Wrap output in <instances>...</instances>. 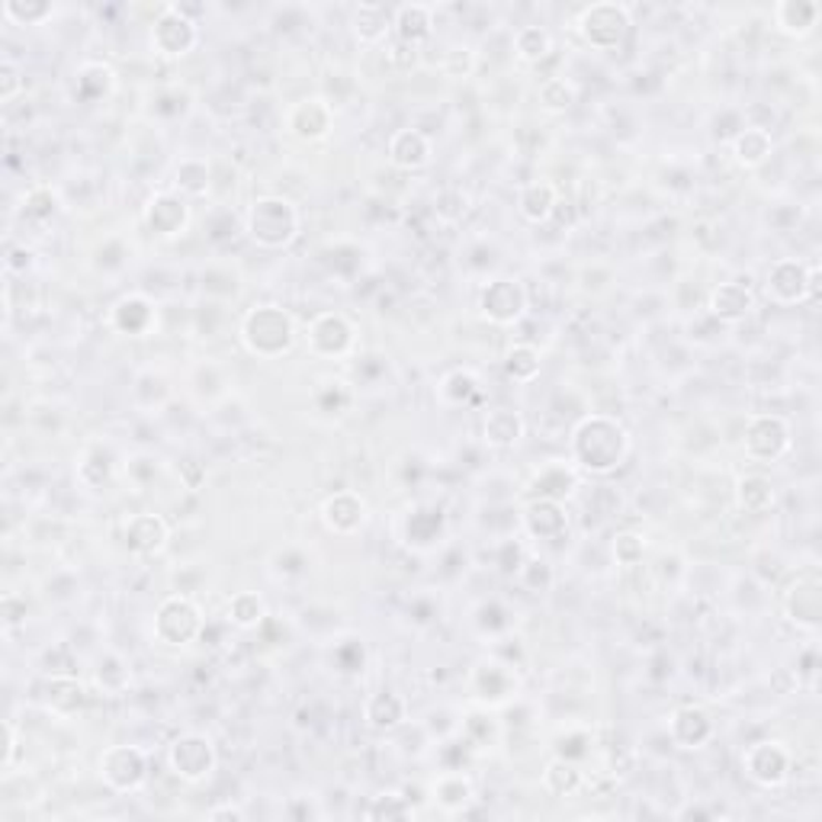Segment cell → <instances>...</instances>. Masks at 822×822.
Instances as JSON below:
<instances>
[{
  "label": "cell",
  "mask_w": 822,
  "mask_h": 822,
  "mask_svg": "<svg viewBox=\"0 0 822 822\" xmlns=\"http://www.w3.org/2000/svg\"><path fill=\"white\" fill-rule=\"evenodd\" d=\"M629 430L614 415H585L569 437L572 466L589 476H614L629 460Z\"/></svg>",
  "instance_id": "1"
},
{
  "label": "cell",
  "mask_w": 822,
  "mask_h": 822,
  "mask_svg": "<svg viewBox=\"0 0 822 822\" xmlns=\"http://www.w3.org/2000/svg\"><path fill=\"white\" fill-rule=\"evenodd\" d=\"M238 341L258 361H280V357L296 351L299 325L283 305L261 302L241 315Z\"/></svg>",
  "instance_id": "2"
},
{
  "label": "cell",
  "mask_w": 822,
  "mask_h": 822,
  "mask_svg": "<svg viewBox=\"0 0 822 822\" xmlns=\"http://www.w3.org/2000/svg\"><path fill=\"white\" fill-rule=\"evenodd\" d=\"M244 235L263 251H287L302 235V212L293 199L280 194L258 197L244 212Z\"/></svg>",
  "instance_id": "3"
},
{
  "label": "cell",
  "mask_w": 822,
  "mask_h": 822,
  "mask_svg": "<svg viewBox=\"0 0 822 822\" xmlns=\"http://www.w3.org/2000/svg\"><path fill=\"white\" fill-rule=\"evenodd\" d=\"M822 270L820 263H807L800 258H778L764 270V296L774 305H803L820 296Z\"/></svg>",
  "instance_id": "4"
},
{
  "label": "cell",
  "mask_w": 822,
  "mask_h": 822,
  "mask_svg": "<svg viewBox=\"0 0 822 822\" xmlns=\"http://www.w3.org/2000/svg\"><path fill=\"white\" fill-rule=\"evenodd\" d=\"M152 633H155V643H162L167 649H184L206 633V617L190 594H167L155 611Z\"/></svg>",
  "instance_id": "5"
},
{
  "label": "cell",
  "mask_w": 822,
  "mask_h": 822,
  "mask_svg": "<svg viewBox=\"0 0 822 822\" xmlns=\"http://www.w3.org/2000/svg\"><path fill=\"white\" fill-rule=\"evenodd\" d=\"M152 52L158 59L167 62H180L187 55H194V49L199 45V23L194 20V13L184 10V3H165L152 23Z\"/></svg>",
  "instance_id": "6"
},
{
  "label": "cell",
  "mask_w": 822,
  "mask_h": 822,
  "mask_svg": "<svg viewBox=\"0 0 822 822\" xmlns=\"http://www.w3.org/2000/svg\"><path fill=\"white\" fill-rule=\"evenodd\" d=\"M629 27H633V13L626 3H617V0H597V3L582 7L579 13V35L594 52L621 49L629 35Z\"/></svg>",
  "instance_id": "7"
},
{
  "label": "cell",
  "mask_w": 822,
  "mask_h": 822,
  "mask_svg": "<svg viewBox=\"0 0 822 822\" xmlns=\"http://www.w3.org/2000/svg\"><path fill=\"white\" fill-rule=\"evenodd\" d=\"M167 768L184 784H206L219 768L216 742L206 732H180V736H174L170 746H167Z\"/></svg>",
  "instance_id": "8"
},
{
  "label": "cell",
  "mask_w": 822,
  "mask_h": 822,
  "mask_svg": "<svg viewBox=\"0 0 822 822\" xmlns=\"http://www.w3.org/2000/svg\"><path fill=\"white\" fill-rule=\"evenodd\" d=\"M527 309H530V296L518 277H495L479 290V315L495 329L521 325Z\"/></svg>",
  "instance_id": "9"
},
{
  "label": "cell",
  "mask_w": 822,
  "mask_h": 822,
  "mask_svg": "<svg viewBox=\"0 0 822 822\" xmlns=\"http://www.w3.org/2000/svg\"><path fill=\"white\" fill-rule=\"evenodd\" d=\"M742 774L761 790L784 788L793 774V752L781 739H758L742 752Z\"/></svg>",
  "instance_id": "10"
},
{
  "label": "cell",
  "mask_w": 822,
  "mask_h": 822,
  "mask_svg": "<svg viewBox=\"0 0 822 822\" xmlns=\"http://www.w3.org/2000/svg\"><path fill=\"white\" fill-rule=\"evenodd\" d=\"M97 768L100 781L113 793H138L148 784V774H152V761L145 756V749L126 746V742L103 749Z\"/></svg>",
  "instance_id": "11"
},
{
  "label": "cell",
  "mask_w": 822,
  "mask_h": 822,
  "mask_svg": "<svg viewBox=\"0 0 822 822\" xmlns=\"http://www.w3.org/2000/svg\"><path fill=\"white\" fill-rule=\"evenodd\" d=\"M305 341H309L312 357L341 361V357L354 354V347H357V325L344 312H319L305 329Z\"/></svg>",
  "instance_id": "12"
},
{
  "label": "cell",
  "mask_w": 822,
  "mask_h": 822,
  "mask_svg": "<svg viewBox=\"0 0 822 822\" xmlns=\"http://www.w3.org/2000/svg\"><path fill=\"white\" fill-rule=\"evenodd\" d=\"M746 457L756 462H778L784 460L793 447V428L784 415H752L746 422V437H742Z\"/></svg>",
  "instance_id": "13"
},
{
  "label": "cell",
  "mask_w": 822,
  "mask_h": 822,
  "mask_svg": "<svg viewBox=\"0 0 822 822\" xmlns=\"http://www.w3.org/2000/svg\"><path fill=\"white\" fill-rule=\"evenodd\" d=\"M781 611H784L788 624L810 629V633L820 629L822 579L816 569H803V572H797V579H790V585L781 592Z\"/></svg>",
  "instance_id": "14"
},
{
  "label": "cell",
  "mask_w": 822,
  "mask_h": 822,
  "mask_svg": "<svg viewBox=\"0 0 822 822\" xmlns=\"http://www.w3.org/2000/svg\"><path fill=\"white\" fill-rule=\"evenodd\" d=\"M283 123H287V132L299 142H322L334 129V103L329 97H319V94L302 97L287 110Z\"/></svg>",
  "instance_id": "15"
},
{
  "label": "cell",
  "mask_w": 822,
  "mask_h": 822,
  "mask_svg": "<svg viewBox=\"0 0 822 822\" xmlns=\"http://www.w3.org/2000/svg\"><path fill=\"white\" fill-rule=\"evenodd\" d=\"M758 296L749 280H726L717 283L707 296V312L720 325H739L756 312Z\"/></svg>",
  "instance_id": "16"
},
{
  "label": "cell",
  "mask_w": 822,
  "mask_h": 822,
  "mask_svg": "<svg viewBox=\"0 0 822 822\" xmlns=\"http://www.w3.org/2000/svg\"><path fill=\"white\" fill-rule=\"evenodd\" d=\"M319 518H322L325 530L334 533V537H357L363 527L370 524V508H366L363 495L341 489V492H331L322 501Z\"/></svg>",
  "instance_id": "17"
},
{
  "label": "cell",
  "mask_w": 822,
  "mask_h": 822,
  "mask_svg": "<svg viewBox=\"0 0 822 822\" xmlns=\"http://www.w3.org/2000/svg\"><path fill=\"white\" fill-rule=\"evenodd\" d=\"M145 229L158 238H177L190 226V199H184L174 190H158L155 197L145 202Z\"/></svg>",
  "instance_id": "18"
},
{
  "label": "cell",
  "mask_w": 822,
  "mask_h": 822,
  "mask_svg": "<svg viewBox=\"0 0 822 822\" xmlns=\"http://www.w3.org/2000/svg\"><path fill=\"white\" fill-rule=\"evenodd\" d=\"M714 736H717V724L700 704H681L668 717V739L685 752H697V749L710 746Z\"/></svg>",
  "instance_id": "19"
},
{
  "label": "cell",
  "mask_w": 822,
  "mask_h": 822,
  "mask_svg": "<svg viewBox=\"0 0 822 822\" xmlns=\"http://www.w3.org/2000/svg\"><path fill=\"white\" fill-rule=\"evenodd\" d=\"M110 329L123 337H145L158 329V305L145 293H126L110 309Z\"/></svg>",
  "instance_id": "20"
},
{
  "label": "cell",
  "mask_w": 822,
  "mask_h": 822,
  "mask_svg": "<svg viewBox=\"0 0 822 822\" xmlns=\"http://www.w3.org/2000/svg\"><path fill=\"white\" fill-rule=\"evenodd\" d=\"M521 524H524L527 537L540 543H556L569 533V511L562 501H553V498H530L521 511Z\"/></svg>",
  "instance_id": "21"
},
{
  "label": "cell",
  "mask_w": 822,
  "mask_h": 822,
  "mask_svg": "<svg viewBox=\"0 0 822 822\" xmlns=\"http://www.w3.org/2000/svg\"><path fill=\"white\" fill-rule=\"evenodd\" d=\"M386 155H389V165H393L395 170L418 174V170H425V167L430 165V158H434V142H430L428 132L398 129L389 135Z\"/></svg>",
  "instance_id": "22"
},
{
  "label": "cell",
  "mask_w": 822,
  "mask_h": 822,
  "mask_svg": "<svg viewBox=\"0 0 822 822\" xmlns=\"http://www.w3.org/2000/svg\"><path fill=\"white\" fill-rule=\"evenodd\" d=\"M123 540L138 556H158L170 540V524L155 511H138L123 527Z\"/></svg>",
  "instance_id": "23"
},
{
  "label": "cell",
  "mask_w": 822,
  "mask_h": 822,
  "mask_svg": "<svg viewBox=\"0 0 822 822\" xmlns=\"http://www.w3.org/2000/svg\"><path fill=\"white\" fill-rule=\"evenodd\" d=\"M361 717L366 729H373L379 736H393V732H398L402 726L408 724V700L402 694L389 691V688L370 694L363 700Z\"/></svg>",
  "instance_id": "24"
},
{
  "label": "cell",
  "mask_w": 822,
  "mask_h": 822,
  "mask_svg": "<svg viewBox=\"0 0 822 822\" xmlns=\"http://www.w3.org/2000/svg\"><path fill=\"white\" fill-rule=\"evenodd\" d=\"M434 35V7L430 3H398L393 10V39L422 49Z\"/></svg>",
  "instance_id": "25"
},
{
  "label": "cell",
  "mask_w": 822,
  "mask_h": 822,
  "mask_svg": "<svg viewBox=\"0 0 822 822\" xmlns=\"http://www.w3.org/2000/svg\"><path fill=\"white\" fill-rule=\"evenodd\" d=\"M774 27L781 30L790 39H807L820 27L822 20V7L820 0H778L774 10Z\"/></svg>",
  "instance_id": "26"
},
{
  "label": "cell",
  "mask_w": 822,
  "mask_h": 822,
  "mask_svg": "<svg viewBox=\"0 0 822 822\" xmlns=\"http://www.w3.org/2000/svg\"><path fill=\"white\" fill-rule=\"evenodd\" d=\"M472 691L479 694L486 704H504L518 691V678H514L511 665H504L498 658H486L472 672Z\"/></svg>",
  "instance_id": "27"
},
{
  "label": "cell",
  "mask_w": 822,
  "mask_h": 822,
  "mask_svg": "<svg viewBox=\"0 0 822 822\" xmlns=\"http://www.w3.org/2000/svg\"><path fill=\"white\" fill-rule=\"evenodd\" d=\"M560 209V190L550 180H530L518 194V216L527 226H547Z\"/></svg>",
  "instance_id": "28"
},
{
  "label": "cell",
  "mask_w": 822,
  "mask_h": 822,
  "mask_svg": "<svg viewBox=\"0 0 822 822\" xmlns=\"http://www.w3.org/2000/svg\"><path fill=\"white\" fill-rule=\"evenodd\" d=\"M430 797H434V803H437L444 813L454 816V813H466V810L472 807V800H476V784H472V778L462 774V771H444V774L434 778Z\"/></svg>",
  "instance_id": "29"
},
{
  "label": "cell",
  "mask_w": 822,
  "mask_h": 822,
  "mask_svg": "<svg viewBox=\"0 0 822 822\" xmlns=\"http://www.w3.org/2000/svg\"><path fill=\"white\" fill-rule=\"evenodd\" d=\"M527 422L518 408H492L482 422V440L492 450H511L524 440Z\"/></svg>",
  "instance_id": "30"
},
{
  "label": "cell",
  "mask_w": 822,
  "mask_h": 822,
  "mask_svg": "<svg viewBox=\"0 0 822 822\" xmlns=\"http://www.w3.org/2000/svg\"><path fill=\"white\" fill-rule=\"evenodd\" d=\"M351 33L361 45H383L393 39V10L383 3H361L351 13Z\"/></svg>",
  "instance_id": "31"
},
{
  "label": "cell",
  "mask_w": 822,
  "mask_h": 822,
  "mask_svg": "<svg viewBox=\"0 0 822 822\" xmlns=\"http://www.w3.org/2000/svg\"><path fill=\"white\" fill-rule=\"evenodd\" d=\"M729 152H732V162L742 170H758L761 165H768V158L774 155V138L764 126H746V129L736 132Z\"/></svg>",
  "instance_id": "32"
},
{
  "label": "cell",
  "mask_w": 822,
  "mask_h": 822,
  "mask_svg": "<svg viewBox=\"0 0 822 822\" xmlns=\"http://www.w3.org/2000/svg\"><path fill=\"white\" fill-rule=\"evenodd\" d=\"M170 187H174V194H180L184 199L209 197V190H212V165L206 158H199V155L180 158L174 165V174H170Z\"/></svg>",
  "instance_id": "33"
},
{
  "label": "cell",
  "mask_w": 822,
  "mask_h": 822,
  "mask_svg": "<svg viewBox=\"0 0 822 822\" xmlns=\"http://www.w3.org/2000/svg\"><path fill=\"white\" fill-rule=\"evenodd\" d=\"M736 504L746 514H768L778 504V489L764 472H746L736 482Z\"/></svg>",
  "instance_id": "34"
},
{
  "label": "cell",
  "mask_w": 822,
  "mask_h": 822,
  "mask_svg": "<svg viewBox=\"0 0 822 822\" xmlns=\"http://www.w3.org/2000/svg\"><path fill=\"white\" fill-rule=\"evenodd\" d=\"M45 707L59 717H74L87 707V688L77 681V675H55L45 685Z\"/></svg>",
  "instance_id": "35"
},
{
  "label": "cell",
  "mask_w": 822,
  "mask_h": 822,
  "mask_svg": "<svg viewBox=\"0 0 822 822\" xmlns=\"http://www.w3.org/2000/svg\"><path fill=\"white\" fill-rule=\"evenodd\" d=\"M575 486H579V472H575L572 462H550L530 482L533 498H553V501H565L569 495L575 492Z\"/></svg>",
  "instance_id": "36"
},
{
  "label": "cell",
  "mask_w": 822,
  "mask_h": 822,
  "mask_svg": "<svg viewBox=\"0 0 822 822\" xmlns=\"http://www.w3.org/2000/svg\"><path fill=\"white\" fill-rule=\"evenodd\" d=\"M585 788V771L575 758H553L543 768V790L553 797H575Z\"/></svg>",
  "instance_id": "37"
},
{
  "label": "cell",
  "mask_w": 822,
  "mask_h": 822,
  "mask_svg": "<svg viewBox=\"0 0 822 822\" xmlns=\"http://www.w3.org/2000/svg\"><path fill=\"white\" fill-rule=\"evenodd\" d=\"M447 530V518L437 504H418L408 518H405V540L412 547H430L434 540H440Z\"/></svg>",
  "instance_id": "38"
},
{
  "label": "cell",
  "mask_w": 822,
  "mask_h": 822,
  "mask_svg": "<svg viewBox=\"0 0 822 822\" xmlns=\"http://www.w3.org/2000/svg\"><path fill=\"white\" fill-rule=\"evenodd\" d=\"M267 617V601L258 592H235L226 601V621L238 629H261Z\"/></svg>",
  "instance_id": "39"
},
{
  "label": "cell",
  "mask_w": 822,
  "mask_h": 822,
  "mask_svg": "<svg viewBox=\"0 0 822 822\" xmlns=\"http://www.w3.org/2000/svg\"><path fill=\"white\" fill-rule=\"evenodd\" d=\"M113 87H116V71L110 65H103V62H84V65L77 67L74 91H77V97L84 100V103L106 100L113 94Z\"/></svg>",
  "instance_id": "40"
},
{
  "label": "cell",
  "mask_w": 822,
  "mask_h": 822,
  "mask_svg": "<svg viewBox=\"0 0 822 822\" xmlns=\"http://www.w3.org/2000/svg\"><path fill=\"white\" fill-rule=\"evenodd\" d=\"M94 685L100 694L106 697H119V694L129 691L132 685V668L129 662L116 653H103L97 658V668H94Z\"/></svg>",
  "instance_id": "41"
},
{
  "label": "cell",
  "mask_w": 822,
  "mask_h": 822,
  "mask_svg": "<svg viewBox=\"0 0 822 822\" xmlns=\"http://www.w3.org/2000/svg\"><path fill=\"white\" fill-rule=\"evenodd\" d=\"M504 373H508V379H514V383H533L537 376H540V370H543V354H540V347H533V344H527V341H518V344H511L508 351H504Z\"/></svg>",
  "instance_id": "42"
},
{
  "label": "cell",
  "mask_w": 822,
  "mask_h": 822,
  "mask_svg": "<svg viewBox=\"0 0 822 822\" xmlns=\"http://www.w3.org/2000/svg\"><path fill=\"white\" fill-rule=\"evenodd\" d=\"M556 42H553V33L543 30V27H521L514 33V55L524 62V65H540L553 55Z\"/></svg>",
  "instance_id": "43"
},
{
  "label": "cell",
  "mask_w": 822,
  "mask_h": 822,
  "mask_svg": "<svg viewBox=\"0 0 822 822\" xmlns=\"http://www.w3.org/2000/svg\"><path fill=\"white\" fill-rule=\"evenodd\" d=\"M437 398H440V405H447V408H462V405H469V402L479 398V379H476L469 370H454V373H447V376L440 379Z\"/></svg>",
  "instance_id": "44"
},
{
  "label": "cell",
  "mask_w": 822,
  "mask_h": 822,
  "mask_svg": "<svg viewBox=\"0 0 822 822\" xmlns=\"http://www.w3.org/2000/svg\"><path fill=\"white\" fill-rule=\"evenodd\" d=\"M55 17V3L49 0H7L3 20L13 27H45Z\"/></svg>",
  "instance_id": "45"
},
{
  "label": "cell",
  "mask_w": 822,
  "mask_h": 822,
  "mask_svg": "<svg viewBox=\"0 0 822 822\" xmlns=\"http://www.w3.org/2000/svg\"><path fill=\"white\" fill-rule=\"evenodd\" d=\"M537 100H540V106H543L547 113H565V110H572V106H575L579 91H575V84H572V81H565V77H560V74H553V77H547V81L540 84Z\"/></svg>",
  "instance_id": "46"
},
{
  "label": "cell",
  "mask_w": 822,
  "mask_h": 822,
  "mask_svg": "<svg viewBox=\"0 0 822 822\" xmlns=\"http://www.w3.org/2000/svg\"><path fill=\"white\" fill-rule=\"evenodd\" d=\"M74 476H77V482L84 486V489H103L110 479H113V460H110V454H103V450H87L81 462H77V469H74Z\"/></svg>",
  "instance_id": "47"
},
{
  "label": "cell",
  "mask_w": 822,
  "mask_h": 822,
  "mask_svg": "<svg viewBox=\"0 0 822 822\" xmlns=\"http://www.w3.org/2000/svg\"><path fill=\"white\" fill-rule=\"evenodd\" d=\"M646 547L649 543H646V537L639 530H617L614 540H611V556L624 569H636L646 556Z\"/></svg>",
  "instance_id": "48"
},
{
  "label": "cell",
  "mask_w": 822,
  "mask_h": 822,
  "mask_svg": "<svg viewBox=\"0 0 822 822\" xmlns=\"http://www.w3.org/2000/svg\"><path fill=\"white\" fill-rule=\"evenodd\" d=\"M59 206H62L59 190L49 187V184H39V187H33V190L23 197V212H27V219H35V222L52 219V216L59 212Z\"/></svg>",
  "instance_id": "49"
},
{
  "label": "cell",
  "mask_w": 822,
  "mask_h": 822,
  "mask_svg": "<svg viewBox=\"0 0 822 822\" xmlns=\"http://www.w3.org/2000/svg\"><path fill=\"white\" fill-rule=\"evenodd\" d=\"M518 575V582H521V589L530 594H543L553 589V582H556V575H553V565L547 560H524L521 562V569L514 572Z\"/></svg>",
  "instance_id": "50"
},
{
  "label": "cell",
  "mask_w": 822,
  "mask_h": 822,
  "mask_svg": "<svg viewBox=\"0 0 822 822\" xmlns=\"http://www.w3.org/2000/svg\"><path fill=\"white\" fill-rule=\"evenodd\" d=\"M370 820H408L412 816V803L398 793V790H386V793H379V797H373V807H370V813H366Z\"/></svg>",
  "instance_id": "51"
},
{
  "label": "cell",
  "mask_w": 822,
  "mask_h": 822,
  "mask_svg": "<svg viewBox=\"0 0 822 822\" xmlns=\"http://www.w3.org/2000/svg\"><path fill=\"white\" fill-rule=\"evenodd\" d=\"M27 614H30V604L27 597L17 592H7L0 597V617H3V629H17V626L27 624Z\"/></svg>",
  "instance_id": "52"
},
{
  "label": "cell",
  "mask_w": 822,
  "mask_h": 822,
  "mask_svg": "<svg viewBox=\"0 0 822 822\" xmlns=\"http://www.w3.org/2000/svg\"><path fill=\"white\" fill-rule=\"evenodd\" d=\"M27 91V81H23V71L13 65L10 59L0 62V103H13Z\"/></svg>",
  "instance_id": "53"
},
{
  "label": "cell",
  "mask_w": 822,
  "mask_h": 822,
  "mask_svg": "<svg viewBox=\"0 0 822 822\" xmlns=\"http://www.w3.org/2000/svg\"><path fill=\"white\" fill-rule=\"evenodd\" d=\"M476 71V52L469 45H454L444 55V74L447 77H469Z\"/></svg>",
  "instance_id": "54"
},
{
  "label": "cell",
  "mask_w": 822,
  "mask_h": 822,
  "mask_svg": "<svg viewBox=\"0 0 822 822\" xmlns=\"http://www.w3.org/2000/svg\"><path fill=\"white\" fill-rule=\"evenodd\" d=\"M45 672H49V678H55V675H77V662L71 656V649L67 646L49 649L45 653Z\"/></svg>",
  "instance_id": "55"
},
{
  "label": "cell",
  "mask_w": 822,
  "mask_h": 822,
  "mask_svg": "<svg viewBox=\"0 0 822 822\" xmlns=\"http://www.w3.org/2000/svg\"><path fill=\"white\" fill-rule=\"evenodd\" d=\"M386 62L393 67H412L418 62V49H412V45H405V42H398V39H389L386 42Z\"/></svg>",
  "instance_id": "56"
},
{
  "label": "cell",
  "mask_w": 822,
  "mask_h": 822,
  "mask_svg": "<svg viewBox=\"0 0 822 822\" xmlns=\"http://www.w3.org/2000/svg\"><path fill=\"white\" fill-rule=\"evenodd\" d=\"M7 270L10 273H23V270H30L33 267V251L27 248V244H10L7 248Z\"/></svg>",
  "instance_id": "57"
},
{
  "label": "cell",
  "mask_w": 822,
  "mask_h": 822,
  "mask_svg": "<svg viewBox=\"0 0 822 822\" xmlns=\"http://www.w3.org/2000/svg\"><path fill=\"white\" fill-rule=\"evenodd\" d=\"M17 758H20V732H17V726L7 724V756H3V771H13Z\"/></svg>",
  "instance_id": "58"
},
{
  "label": "cell",
  "mask_w": 822,
  "mask_h": 822,
  "mask_svg": "<svg viewBox=\"0 0 822 822\" xmlns=\"http://www.w3.org/2000/svg\"><path fill=\"white\" fill-rule=\"evenodd\" d=\"M206 820L241 822V820H244V810H241V807H235V803H222V807H212V810H206Z\"/></svg>",
  "instance_id": "59"
}]
</instances>
